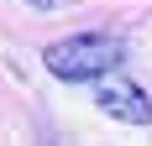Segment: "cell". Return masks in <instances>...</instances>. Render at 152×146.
<instances>
[{
    "instance_id": "1",
    "label": "cell",
    "mask_w": 152,
    "mask_h": 146,
    "mask_svg": "<svg viewBox=\"0 0 152 146\" xmlns=\"http://www.w3.org/2000/svg\"><path fill=\"white\" fill-rule=\"evenodd\" d=\"M126 47L115 37H100V31H79V37H58L53 47H42V63L53 78L63 84H89V78H110L121 68Z\"/></svg>"
},
{
    "instance_id": "2",
    "label": "cell",
    "mask_w": 152,
    "mask_h": 146,
    "mask_svg": "<svg viewBox=\"0 0 152 146\" xmlns=\"http://www.w3.org/2000/svg\"><path fill=\"white\" fill-rule=\"evenodd\" d=\"M94 104H100L105 115H115L121 125H152V99H147V89L131 84V78H121V73H110L105 84L94 89Z\"/></svg>"
}]
</instances>
